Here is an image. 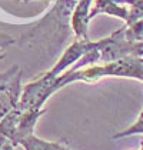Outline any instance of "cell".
Returning a JSON list of instances; mask_svg holds the SVG:
<instances>
[{
	"label": "cell",
	"mask_w": 143,
	"mask_h": 150,
	"mask_svg": "<svg viewBox=\"0 0 143 150\" xmlns=\"http://www.w3.org/2000/svg\"><path fill=\"white\" fill-rule=\"evenodd\" d=\"M19 80L20 74H17V67L0 74V120L19 103Z\"/></svg>",
	"instance_id": "cell-1"
},
{
	"label": "cell",
	"mask_w": 143,
	"mask_h": 150,
	"mask_svg": "<svg viewBox=\"0 0 143 150\" xmlns=\"http://www.w3.org/2000/svg\"><path fill=\"white\" fill-rule=\"evenodd\" d=\"M19 144H22L24 150H62L64 144L55 143V142H46L36 137L33 133L27 134L19 140Z\"/></svg>",
	"instance_id": "cell-2"
},
{
	"label": "cell",
	"mask_w": 143,
	"mask_h": 150,
	"mask_svg": "<svg viewBox=\"0 0 143 150\" xmlns=\"http://www.w3.org/2000/svg\"><path fill=\"white\" fill-rule=\"evenodd\" d=\"M90 0H83L77 10L74 13V17H73V26H74V30L79 36H82L86 33V24H87V19H86V13H87V4H89Z\"/></svg>",
	"instance_id": "cell-3"
},
{
	"label": "cell",
	"mask_w": 143,
	"mask_h": 150,
	"mask_svg": "<svg viewBox=\"0 0 143 150\" xmlns=\"http://www.w3.org/2000/svg\"><path fill=\"white\" fill-rule=\"evenodd\" d=\"M137 133H143V112L140 113L139 119L136 120L135 125H132L129 129L120 132L118 134H115L113 139H119V137H126V136H133V134H137Z\"/></svg>",
	"instance_id": "cell-4"
}]
</instances>
